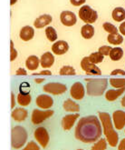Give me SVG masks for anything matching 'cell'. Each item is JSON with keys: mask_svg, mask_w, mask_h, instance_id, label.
Wrapping results in <instances>:
<instances>
[{"mask_svg": "<svg viewBox=\"0 0 125 150\" xmlns=\"http://www.w3.org/2000/svg\"><path fill=\"white\" fill-rule=\"evenodd\" d=\"M25 66L29 70H35L39 67V58L37 56H30L25 61Z\"/></svg>", "mask_w": 125, "mask_h": 150, "instance_id": "cell-23", "label": "cell"}, {"mask_svg": "<svg viewBox=\"0 0 125 150\" xmlns=\"http://www.w3.org/2000/svg\"><path fill=\"white\" fill-rule=\"evenodd\" d=\"M121 105H122V107L125 108V96H123V98L121 99Z\"/></svg>", "mask_w": 125, "mask_h": 150, "instance_id": "cell-46", "label": "cell"}, {"mask_svg": "<svg viewBox=\"0 0 125 150\" xmlns=\"http://www.w3.org/2000/svg\"><path fill=\"white\" fill-rule=\"evenodd\" d=\"M112 47L109 46H103L99 48L98 52H100L103 56H110V52L112 51Z\"/></svg>", "mask_w": 125, "mask_h": 150, "instance_id": "cell-35", "label": "cell"}, {"mask_svg": "<svg viewBox=\"0 0 125 150\" xmlns=\"http://www.w3.org/2000/svg\"><path fill=\"white\" fill-rule=\"evenodd\" d=\"M118 150H125V138H123L120 142L119 146H118Z\"/></svg>", "mask_w": 125, "mask_h": 150, "instance_id": "cell-42", "label": "cell"}, {"mask_svg": "<svg viewBox=\"0 0 125 150\" xmlns=\"http://www.w3.org/2000/svg\"><path fill=\"white\" fill-rule=\"evenodd\" d=\"M22 150H40L38 145L37 143H34V142H29L27 145L25 146V147Z\"/></svg>", "mask_w": 125, "mask_h": 150, "instance_id": "cell-36", "label": "cell"}, {"mask_svg": "<svg viewBox=\"0 0 125 150\" xmlns=\"http://www.w3.org/2000/svg\"><path fill=\"white\" fill-rule=\"evenodd\" d=\"M17 102L22 107H26L31 102V96L30 94H22L19 93L17 96Z\"/></svg>", "mask_w": 125, "mask_h": 150, "instance_id": "cell-25", "label": "cell"}, {"mask_svg": "<svg viewBox=\"0 0 125 150\" xmlns=\"http://www.w3.org/2000/svg\"><path fill=\"white\" fill-rule=\"evenodd\" d=\"M81 67L88 75H96V76L102 75L101 69L97 66H95V64L92 63L91 61L89 60L88 57H84L83 60L81 61Z\"/></svg>", "mask_w": 125, "mask_h": 150, "instance_id": "cell-7", "label": "cell"}, {"mask_svg": "<svg viewBox=\"0 0 125 150\" xmlns=\"http://www.w3.org/2000/svg\"><path fill=\"white\" fill-rule=\"evenodd\" d=\"M11 102H12V103H11V108H15V96H14L13 93L11 94Z\"/></svg>", "mask_w": 125, "mask_h": 150, "instance_id": "cell-44", "label": "cell"}, {"mask_svg": "<svg viewBox=\"0 0 125 150\" xmlns=\"http://www.w3.org/2000/svg\"><path fill=\"white\" fill-rule=\"evenodd\" d=\"M43 89L44 92L49 93V94L61 95V94H64L67 90V87L64 84L53 82V83H48L46 85H44Z\"/></svg>", "mask_w": 125, "mask_h": 150, "instance_id": "cell-8", "label": "cell"}, {"mask_svg": "<svg viewBox=\"0 0 125 150\" xmlns=\"http://www.w3.org/2000/svg\"><path fill=\"white\" fill-rule=\"evenodd\" d=\"M112 16L116 22H121L125 19V9L122 7H116L113 9Z\"/></svg>", "mask_w": 125, "mask_h": 150, "instance_id": "cell-24", "label": "cell"}, {"mask_svg": "<svg viewBox=\"0 0 125 150\" xmlns=\"http://www.w3.org/2000/svg\"><path fill=\"white\" fill-rule=\"evenodd\" d=\"M53 115V110H39V109H34L32 114V123L34 125H38L43 123L46 119L49 118Z\"/></svg>", "mask_w": 125, "mask_h": 150, "instance_id": "cell-6", "label": "cell"}, {"mask_svg": "<svg viewBox=\"0 0 125 150\" xmlns=\"http://www.w3.org/2000/svg\"><path fill=\"white\" fill-rule=\"evenodd\" d=\"M55 63V57L53 56L51 52H46L42 55L40 59V64L44 68L51 67Z\"/></svg>", "mask_w": 125, "mask_h": 150, "instance_id": "cell-17", "label": "cell"}, {"mask_svg": "<svg viewBox=\"0 0 125 150\" xmlns=\"http://www.w3.org/2000/svg\"><path fill=\"white\" fill-rule=\"evenodd\" d=\"M107 40H108V42L110 44H112V45L117 46V45H120V44H121L123 42V38L118 33L117 34H110L108 36V38H107Z\"/></svg>", "mask_w": 125, "mask_h": 150, "instance_id": "cell-26", "label": "cell"}, {"mask_svg": "<svg viewBox=\"0 0 125 150\" xmlns=\"http://www.w3.org/2000/svg\"><path fill=\"white\" fill-rule=\"evenodd\" d=\"M16 57H17V51H15V49L14 48L13 42L11 41V57H10V60L14 61Z\"/></svg>", "mask_w": 125, "mask_h": 150, "instance_id": "cell-37", "label": "cell"}, {"mask_svg": "<svg viewBox=\"0 0 125 150\" xmlns=\"http://www.w3.org/2000/svg\"><path fill=\"white\" fill-rule=\"evenodd\" d=\"M59 74L61 76H75L76 72H75V69L73 67L65 66L60 69Z\"/></svg>", "mask_w": 125, "mask_h": 150, "instance_id": "cell-29", "label": "cell"}, {"mask_svg": "<svg viewBox=\"0 0 125 150\" xmlns=\"http://www.w3.org/2000/svg\"><path fill=\"white\" fill-rule=\"evenodd\" d=\"M82 37L85 39H91L94 35V28L91 24H86L81 28Z\"/></svg>", "mask_w": 125, "mask_h": 150, "instance_id": "cell-22", "label": "cell"}, {"mask_svg": "<svg viewBox=\"0 0 125 150\" xmlns=\"http://www.w3.org/2000/svg\"><path fill=\"white\" fill-rule=\"evenodd\" d=\"M119 31L121 33L122 36H125V22H122L119 26Z\"/></svg>", "mask_w": 125, "mask_h": 150, "instance_id": "cell-41", "label": "cell"}, {"mask_svg": "<svg viewBox=\"0 0 125 150\" xmlns=\"http://www.w3.org/2000/svg\"><path fill=\"white\" fill-rule=\"evenodd\" d=\"M62 107H64V109L67 112H79L80 111V107L77 103H75L74 100L72 99H67L64 102V105H62Z\"/></svg>", "mask_w": 125, "mask_h": 150, "instance_id": "cell-21", "label": "cell"}, {"mask_svg": "<svg viewBox=\"0 0 125 150\" xmlns=\"http://www.w3.org/2000/svg\"><path fill=\"white\" fill-rule=\"evenodd\" d=\"M30 88H31V86H30V85L27 82H24L19 86V91L22 94H29Z\"/></svg>", "mask_w": 125, "mask_h": 150, "instance_id": "cell-34", "label": "cell"}, {"mask_svg": "<svg viewBox=\"0 0 125 150\" xmlns=\"http://www.w3.org/2000/svg\"><path fill=\"white\" fill-rule=\"evenodd\" d=\"M112 121L116 129H122L125 127V112L122 110H116L113 112Z\"/></svg>", "mask_w": 125, "mask_h": 150, "instance_id": "cell-12", "label": "cell"}, {"mask_svg": "<svg viewBox=\"0 0 125 150\" xmlns=\"http://www.w3.org/2000/svg\"><path fill=\"white\" fill-rule=\"evenodd\" d=\"M99 117L102 122L104 136L106 137V140L108 141L111 146L114 147L118 145L119 137L118 134L116 133V131L113 128V125L112 123L111 116L106 112H100L99 113Z\"/></svg>", "mask_w": 125, "mask_h": 150, "instance_id": "cell-2", "label": "cell"}, {"mask_svg": "<svg viewBox=\"0 0 125 150\" xmlns=\"http://www.w3.org/2000/svg\"><path fill=\"white\" fill-rule=\"evenodd\" d=\"M118 75L125 76V71L124 70H121V69H115L111 73V76H118Z\"/></svg>", "mask_w": 125, "mask_h": 150, "instance_id": "cell-39", "label": "cell"}, {"mask_svg": "<svg viewBox=\"0 0 125 150\" xmlns=\"http://www.w3.org/2000/svg\"><path fill=\"white\" fill-rule=\"evenodd\" d=\"M70 94L72 98L76 100H81L84 96V87L81 82H75L70 89Z\"/></svg>", "mask_w": 125, "mask_h": 150, "instance_id": "cell-11", "label": "cell"}, {"mask_svg": "<svg viewBox=\"0 0 125 150\" xmlns=\"http://www.w3.org/2000/svg\"><path fill=\"white\" fill-rule=\"evenodd\" d=\"M123 56V50L121 47H114L110 52V57L112 61H119Z\"/></svg>", "mask_w": 125, "mask_h": 150, "instance_id": "cell-27", "label": "cell"}, {"mask_svg": "<svg viewBox=\"0 0 125 150\" xmlns=\"http://www.w3.org/2000/svg\"><path fill=\"white\" fill-rule=\"evenodd\" d=\"M107 147V143L106 140L104 138H101L97 143H95L93 146L91 150H105Z\"/></svg>", "mask_w": 125, "mask_h": 150, "instance_id": "cell-32", "label": "cell"}, {"mask_svg": "<svg viewBox=\"0 0 125 150\" xmlns=\"http://www.w3.org/2000/svg\"><path fill=\"white\" fill-rule=\"evenodd\" d=\"M37 105L39 108H43V109H49L53 104V100L48 95H40L37 98Z\"/></svg>", "mask_w": 125, "mask_h": 150, "instance_id": "cell-13", "label": "cell"}, {"mask_svg": "<svg viewBox=\"0 0 125 150\" xmlns=\"http://www.w3.org/2000/svg\"><path fill=\"white\" fill-rule=\"evenodd\" d=\"M103 57L104 56H103L100 52H94V53H93V54H91L90 57H89V60H90L92 63L98 64V63L103 62Z\"/></svg>", "mask_w": 125, "mask_h": 150, "instance_id": "cell-30", "label": "cell"}, {"mask_svg": "<svg viewBox=\"0 0 125 150\" xmlns=\"http://www.w3.org/2000/svg\"><path fill=\"white\" fill-rule=\"evenodd\" d=\"M125 92V87L122 88H117V89H111L108 90L105 94V98L108 101H114L116 100L120 96H121Z\"/></svg>", "mask_w": 125, "mask_h": 150, "instance_id": "cell-19", "label": "cell"}, {"mask_svg": "<svg viewBox=\"0 0 125 150\" xmlns=\"http://www.w3.org/2000/svg\"><path fill=\"white\" fill-rule=\"evenodd\" d=\"M78 150H83V149H78Z\"/></svg>", "mask_w": 125, "mask_h": 150, "instance_id": "cell-48", "label": "cell"}, {"mask_svg": "<svg viewBox=\"0 0 125 150\" xmlns=\"http://www.w3.org/2000/svg\"><path fill=\"white\" fill-rule=\"evenodd\" d=\"M15 74H16L17 76H26V74H27V73H26V71H25V70L24 68L21 67V68H18V69L16 70Z\"/></svg>", "mask_w": 125, "mask_h": 150, "instance_id": "cell-40", "label": "cell"}, {"mask_svg": "<svg viewBox=\"0 0 125 150\" xmlns=\"http://www.w3.org/2000/svg\"><path fill=\"white\" fill-rule=\"evenodd\" d=\"M44 78H37L34 81H35V83H42V82H44Z\"/></svg>", "mask_w": 125, "mask_h": 150, "instance_id": "cell-45", "label": "cell"}, {"mask_svg": "<svg viewBox=\"0 0 125 150\" xmlns=\"http://www.w3.org/2000/svg\"><path fill=\"white\" fill-rule=\"evenodd\" d=\"M79 117V114H72L66 115L64 118L62 119V127L65 130H70L74 125L75 121Z\"/></svg>", "mask_w": 125, "mask_h": 150, "instance_id": "cell-15", "label": "cell"}, {"mask_svg": "<svg viewBox=\"0 0 125 150\" xmlns=\"http://www.w3.org/2000/svg\"><path fill=\"white\" fill-rule=\"evenodd\" d=\"M52 20H53V18L50 15L44 14V15L40 16L39 17H37V18L34 20V28L40 29V28H44V26H46L50 23H52Z\"/></svg>", "mask_w": 125, "mask_h": 150, "instance_id": "cell-16", "label": "cell"}, {"mask_svg": "<svg viewBox=\"0 0 125 150\" xmlns=\"http://www.w3.org/2000/svg\"><path fill=\"white\" fill-rule=\"evenodd\" d=\"M86 0H70L71 4L74 6H82L83 4L85 3Z\"/></svg>", "mask_w": 125, "mask_h": 150, "instance_id": "cell-38", "label": "cell"}, {"mask_svg": "<svg viewBox=\"0 0 125 150\" xmlns=\"http://www.w3.org/2000/svg\"><path fill=\"white\" fill-rule=\"evenodd\" d=\"M46 36L48 38L49 41L53 42L57 39V33L56 30L53 28V26H48L46 29Z\"/></svg>", "mask_w": 125, "mask_h": 150, "instance_id": "cell-28", "label": "cell"}, {"mask_svg": "<svg viewBox=\"0 0 125 150\" xmlns=\"http://www.w3.org/2000/svg\"><path fill=\"white\" fill-rule=\"evenodd\" d=\"M103 29H104L106 32H108V33H110V34H117V33H118L117 28H116V26H115L114 25H112V24H111V23H109V22H105V23H103Z\"/></svg>", "mask_w": 125, "mask_h": 150, "instance_id": "cell-33", "label": "cell"}, {"mask_svg": "<svg viewBox=\"0 0 125 150\" xmlns=\"http://www.w3.org/2000/svg\"><path fill=\"white\" fill-rule=\"evenodd\" d=\"M20 38L24 41H29L31 39H33L34 36V30L32 26L29 25H25L21 29L20 31Z\"/></svg>", "mask_w": 125, "mask_h": 150, "instance_id": "cell-18", "label": "cell"}, {"mask_svg": "<svg viewBox=\"0 0 125 150\" xmlns=\"http://www.w3.org/2000/svg\"><path fill=\"white\" fill-rule=\"evenodd\" d=\"M110 84L115 88L125 87V78H111Z\"/></svg>", "mask_w": 125, "mask_h": 150, "instance_id": "cell-31", "label": "cell"}, {"mask_svg": "<svg viewBox=\"0 0 125 150\" xmlns=\"http://www.w3.org/2000/svg\"><path fill=\"white\" fill-rule=\"evenodd\" d=\"M69 50V46L66 41L64 40H60L55 42L53 45L52 46V51L55 53V55H64Z\"/></svg>", "mask_w": 125, "mask_h": 150, "instance_id": "cell-14", "label": "cell"}, {"mask_svg": "<svg viewBox=\"0 0 125 150\" xmlns=\"http://www.w3.org/2000/svg\"><path fill=\"white\" fill-rule=\"evenodd\" d=\"M85 80L88 82L86 86V90L89 96H102L107 88V86H108V80L106 78L85 79Z\"/></svg>", "mask_w": 125, "mask_h": 150, "instance_id": "cell-3", "label": "cell"}, {"mask_svg": "<svg viewBox=\"0 0 125 150\" xmlns=\"http://www.w3.org/2000/svg\"><path fill=\"white\" fill-rule=\"evenodd\" d=\"M16 2H17V0H11V1H10V5L13 6V5H15Z\"/></svg>", "mask_w": 125, "mask_h": 150, "instance_id": "cell-47", "label": "cell"}, {"mask_svg": "<svg viewBox=\"0 0 125 150\" xmlns=\"http://www.w3.org/2000/svg\"><path fill=\"white\" fill-rule=\"evenodd\" d=\"M60 20L65 26H73L77 22L75 14L71 11H62L60 15Z\"/></svg>", "mask_w": 125, "mask_h": 150, "instance_id": "cell-10", "label": "cell"}, {"mask_svg": "<svg viewBox=\"0 0 125 150\" xmlns=\"http://www.w3.org/2000/svg\"><path fill=\"white\" fill-rule=\"evenodd\" d=\"M79 16L86 24H93L98 18L97 12L93 9L90 6H83L79 10Z\"/></svg>", "mask_w": 125, "mask_h": 150, "instance_id": "cell-5", "label": "cell"}, {"mask_svg": "<svg viewBox=\"0 0 125 150\" xmlns=\"http://www.w3.org/2000/svg\"><path fill=\"white\" fill-rule=\"evenodd\" d=\"M75 137L84 143H93L102 136V126L95 116L80 119L75 127Z\"/></svg>", "mask_w": 125, "mask_h": 150, "instance_id": "cell-1", "label": "cell"}, {"mask_svg": "<svg viewBox=\"0 0 125 150\" xmlns=\"http://www.w3.org/2000/svg\"><path fill=\"white\" fill-rule=\"evenodd\" d=\"M34 137L42 147H46L49 143V134L44 127H38L34 131Z\"/></svg>", "mask_w": 125, "mask_h": 150, "instance_id": "cell-9", "label": "cell"}, {"mask_svg": "<svg viewBox=\"0 0 125 150\" xmlns=\"http://www.w3.org/2000/svg\"><path fill=\"white\" fill-rule=\"evenodd\" d=\"M27 139V132L22 127H15L11 131V145L14 148L22 147Z\"/></svg>", "mask_w": 125, "mask_h": 150, "instance_id": "cell-4", "label": "cell"}, {"mask_svg": "<svg viewBox=\"0 0 125 150\" xmlns=\"http://www.w3.org/2000/svg\"><path fill=\"white\" fill-rule=\"evenodd\" d=\"M27 115H28V112L26 109L22 108H15L12 112V117L17 122H21V121H24L26 117H27Z\"/></svg>", "mask_w": 125, "mask_h": 150, "instance_id": "cell-20", "label": "cell"}, {"mask_svg": "<svg viewBox=\"0 0 125 150\" xmlns=\"http://www.w3.org/2000/svg\"><path fill=\"white\" fill-rule=\"evenodd\" d=\"M34 75H40V76H42V75H44V76H51V75H52V73L49 71V70H43V71H41L39 74H34Z\"/></svg>", "mask_w": 125, "mask_h": 150, "instance_id": "cell-43", "label": "cell"}]
</instances>
